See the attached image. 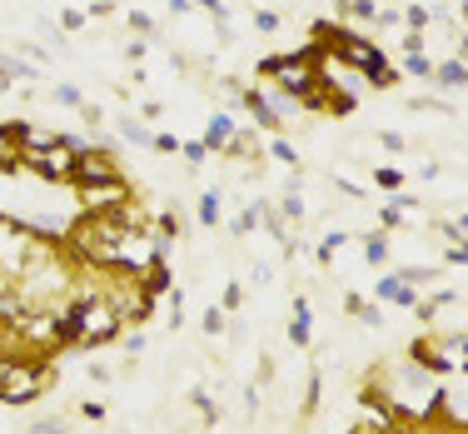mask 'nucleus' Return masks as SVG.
Returning a JSON list of instances; mask_svg holds the SVG:
<instances>
[{
  "label": "nucleus",
  "mask_w": 468,
  "mask_h": 434,
  "mask_svg": "<svg viewBox=\"0 0 468 434\" xmlns=\"http://www.w3.org/2000/svg\"><path fill=\"white\" fill-rule=\"evenodd\" d=\"M50 380H55V360L0 355V404H35Z\"/></svg>",
  "instance_id": "obj_1"
},
{
  "label": "nucleus",
  "mask_w": 468,
  "mask_h": 434,
  "mask_svg": "<svg viewBox=\"0 0 468 434\" xmlns=\"http://www.w3.org/2000/svg\"><path fill=\"white\" fill-rule=\"evenodd\" d=\"M115 180H125V170L115 165V155L80 145V155H75V165H70V185H75V190H85V185H115Z\"/></svg>",
  "instance_id": "obj_2"
},
{
  "label": "nucleus",
  "mask_w": 468,
  "mask_h": 434,
  "mask_svg": "<svg viewBox=\"0 0 468 434\" xmlns=\"http://www.w3.org/2000/svg\"><path fill=\"white\" fill-rule=\"evenodd\" d=\"M289 340L294 344H309V300H294V320H289Z\"/></svg>",
  "instance_id": "obj_3"
},
{
  "label": "nucleus",
  "mask_w": 468,
  "mask_h": 434,
  "mask_svg": "<svg viewBox=\"0 0 468 434\" xmlns=\"http://www.w3.org/2000/svg\"><path fill=\"white\" fill-rule=\"evenodd\" d=\"M319 395H324V380H319V369H314L309 384H304V415H314V409H319Z\"/></svg>",
  "instance_id": "obj_4"
},
{
  "label": "nucleus",
  "mask_w": 468,
  "mask_h": 434,
  "mask_svg": "<svg viewBox=\"0 0 468 434\" xmlns=\"http://www.w3.org/2000/svg\"><path fill=\"white\" fill-rule=\"evenodd\" d=\"M224 309H204V335H224Z\"/></svg>",
  "instance_id": "obj_5"
},
{
  "label": "nucleus",
  "mask_w": 468,
  "mask_h": 434,
  "mask_svg": "<svg viewBox=\"0 0 468 434\" xmlns=\"http://www.w3.org/2000/svg\"><path fill=\"white\" fill-rule=\"evenodd\" d=\"M30 434H70V424H65V420H35Z\"/></svg>",
  "instance_id": "obj_6"
},
{
  "label": "nucleus",
  "mask_w": 468,
  "mask_h": 434,
  "mask_svg": "<svg viewBox=\"0 0 468 434\" xmlns=\"http://www.w3.org/2000/svg\"><path fill=\"white\" fill-rule=\"evenodd\" d=\"M80 420H85V424H100V420H105V404H100V400H85V404H80Z\"/></svg>",
  "instance_id": "obj_7"
},
{
  "label": "nucleus",
  "mask_w": 468,
  "mask_h": 434,
  "mask_svg": "<svg viewBox=\"0 0 468 434\" xmlns=\"http://www.w3.org/2000/svg\"><path fill=\"white\" fill-rule=\"evenodd\" d=\"M224 140H229V120H215V125H209V140H204V145L215 150V145H224Z\"/></svg>",
  "instance_id": "obj_8"
},
{
  "label": "nucleus",
  "mask_w": 468,
  "mask_h": 434,
  "mask_svg": "<svg viewBox=\"0 0 468 434\" xmlns=\"http://www.w3.org/2000/svg\"><path fill=\"white\" fill-rule=\"evenodd\" d=\"M200 220H220V195H204L200 200Z\"/></svg>",
  "instance_id": "obj_9"
},
{
  "label": "nucleus",
  "mask_w": 468,
  "mask_h": 434,
  "mask_svg": "<svg viewBox=\"0 0 468 434\" xmlns=\"http://www.w3.org/2000/svg\"><path fill=\"white\" fill-rule=\"evenodd\" d=\"M180 315H184V300L175 295V289H169V329H175V324H180Z\"/></svg>",
  "instance_id": "obj_10"
},
{
  "label": "nucleus",
  "mask_w": 468,
  "mask_h": 434,
  "mask_svg": "<svg viewBox=\"0 0 468 434\" xmlns=\"http://www.w3.org/2000/svg\"><path fill=\"white\" fill-rule=\"evenodd\" d=\"M240 300H244V289L229 285V289H224V309H240Z\"/></svg>",
  "instance_id": "obj_11"
}]
</instances>
